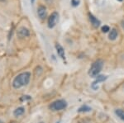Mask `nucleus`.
<instances>
[{"mask_svg": "<svg viewBox=\"0 0 124 123\" xmlns=\"http://www.w3.org/2000/svg\"><path fill=\"white\" fill-rule=\"evenodd\" d=\"M31 79V73L23 72L16 76L13 81V87L14 88H20L29 84Z\"/></svg>", "mask_w": 124, "mask_h": 123, "instance_id": "1", "label": "nucleus"}, {"mask_svg": "<svg viewBox=\"0 0 124 123\" xmlns=\"http://www.w3.org/2000/svg\"><path fill=\"white\" fill-rule=\"evenodd\" d=\"M103 66V61L102 59H97L92 64L90 69L89 70V75L92 78H96L98 74L100 73Z\"/></svg>", "mask_w": 124, "mask_h": 123, "instance_id": "2", "label": "nucleus"}, {"mask_svg": "<svg viewBox=\"0 0 124 123\" xmlns=\"http://www.w3.org/2000/svg\"><path fill=\"white\" fill-rule=\"evenodd\" d=\"M67 107V102H65L63 99H59V100H56L55 102H53L49 106V108L51 109V111H54V112H57V111H61L65 109Z\"/></svg>", "mask_w": 124, "mask_h": 123, "instance_id": "3", "label": "nucleus"}, {"mask_svg": "<svg viewBox=\"0 0 124 123\" xmlns=\"http://www.w3.org/2000/svg\"><path fill=\"white\" fill-rule=\"evenodd\" d=\"M58 19H59V14L56 12H54L51 13V15L48 18V27L49 28H53L56 25Z\"/></svg>", "mask_w": 124, "mask_h": 123, "instance_id": "4", "label": "nucleus"}, {"mask_svg": "<svg viewBox=\"0 0 124 123\" xmlns=\"http://www.w3.org/2000/svg\"><path fill=\"white\" fill-rule=\"evenodd\" d=\"M17 37H19L20 39H23L26 37H28L30 36V31L27 28L24 27H21L17 31Z\"/></svg>", "mask_w": 124, "mask_h": 123, "instance_id": "5", "label": "nucleus"}, {"mask_svg": "<svg viewBox=\"0 0 124 123\" xmlns=\"http://www.w3.org/2000/svg\"><path fill=\"white\" fill-rule=\"evenodd\" d=\"M37 14H38V17L41 19H44L46 17V8L44 6H39V7L37 8Z\"/></svg>", "mask_w": 124, "mask_h": 123, "instance_id": "6", "label": "nucleus"}, {"mask_svg": "<svg viewBox=\"0 0 124 123\" xmlns=\"http://www.w3.org/2000/svg\"><path fill=\"white\" fill-rule=\"evenodd\" d=\"M89 21H90L91 24L93 25L94 27H99V26H100V24H101L100 21H99L98 18H96L93 14L89 13Z\"/></svg>", "mask_w": 124, "mask_h": 123, "instance_id": "7", "label": "nucleus"}, {"mask_svg": "<svg viewBox=\"0 0 124 123\" xmlns=\"http://www.w3.org/2000/svg\"><path fill=\"white\" fill-rule=\"evenodd\" d=\"M55 49H56V51H57V54L61 57V59H65V50H64L63 47L61 46L59 43H56L55 44Z\"/></svg>", "mask_w": 124, "mask_h": 123, "instance_id": "8", "label": "nucleus"}, {"mask_svg": "<svg viewBox=\"0 0 124 123\" xmlns=\"http://www.w3.org/2000/svg\"><path fill=\"white\" fill-rule=\"evenodd\" d=\"M24 112H25V108H23V107H20V108L15 109L14 112H13V115H14V116H16V117H18V116L23 115Z\"/></svg>", "mask_w": 124, "mask_h": 123, "instance_id": "9", "label": "nucleus"}, {"mask_svg": "<svg viewBox=\"0 0 124 123\" xmlns=\"http://www.w3.org/2000/svg\"><path fill=\"white\" fill-rule=\"evenodd\" d=\"M117 37V31L116 29H112L111 31H110L109 35H108V38L111 41H114V40Z\"/></svg>", "mask_w": 124, "mask_h": 123, "instance_id": "10", "label": "nucleus"}, {"mask_svg": "<svg viewBox=\"0 0 124 123\" xmlns=\"http://www.w3.org/2000/svg\"><path fill=\"white\" fill-rule=\"evenodd\" d=\"M107 78H108L107 76H103V75H99V76H98L97 79H96V80L93 83V85H95V84H99V83L103 82V81L106 80Z\"/></svg>", "mask_w": 124, "mask_h": 123, "instance_id": "11", "label": "nucleus"}, {"mask_svg": "<svg viewBox=\"0 0 124 123\" xmlns=\"http://www.w3.org/2000/svg\"><path fill=\"white\" fill-rule=\"evenodd\" d=\"M115 113L120 119H121V120L124 121V110H122V109H117V110L115 111Z\"/></svg>", "mask_w": 124, "mask_h": 123, "instance_id": "12", "label": "nucleus"}, {"mask_svg": "<svg viewBox=\"0 0 124 123\" xmlns=\"http://www.w3.org/2000/svg\"><path fill=\"white\" fill-rule=\"evenodd\" d=\"M92 110L91 108H89V106H87V105H85V106H82L81 108H79V110H78V112H90Z\"/></svg>", "mask_w": 124, "mask_h": 123, "instance_id": "13", "label": "nucleus"}, {"mask_svg": "<svg viewBox=\"0 0 124 123\" xmlns=\"http://www.w3.org/2000/svg\"><path fill=\"white\" fill-rule=\"evenodd\" d=\"M108 31H110V27H108V26H103L102 27V31L103 32H104V33H106V32H108Z\"/></svg>", "mask_w": 124, "mask_h": 123, "instance_id": "14", "label": "nucleus"}, {"mask_svg": "<svg viewBox=\"0 0 124 123\" xmlns=\"http://www.w3.org/2000/svg\"><path fill=\"white\" fill-rule=\"evenodd\" d=\"M71 4L74 7H76L79 4V0H71Z\"/></svg>", "mask_w": 124, "mask_h": 123, "instance_id": "15", "label": "nucleus"}, {"mask_svg": "<svg viewBox=\"0 0 124 123\" xmlns=\"http://www.w3.org/2000/svg\"><path fill=\"white\" fill-rule=\"evenodd\" d=\"M35 1H36V0H31V4H33V3H35Z\"/></svg>", "mask_w": 124, "mask_h": 123, "instance_id": "16", "label": "nucleus"}, {"mask_svg": "<svg viewBox=\"0 0 124 123\" xmlns=\"http://www.w3.org/2000/svg\"><path fill=\"white\" fill-rule=\"evenodd\" d=\"M0 123H3V122H2V121L0 120Z\"/></svg>", "mask_w": 124, "mask_h": 123, "instance_id": "17", "label": "nucleus"}, {"mask_svg": "<svg viewBox=\"0 0 124 123\" xmlns=\"http://www.w3.org/2000/svg\"><path fill=\"white\" fill-rule=\"evenodd\" d=\"M117 1H119V2H122V1H123V0H117Z\"/></svg>", "mask_w": 124, "mask_h": 123, "instance_id": "18", "label": "nucleus"}, {"mask_svg": "<svg viewBox=\"0 0 124 123\" xmlns=\"http://www.w3.org/2000/svg\"><path fill=\"white\" fill-rule=\"evenodd\" d=\"M39 123H43V122H39Z\"/></svg>", "mask_w": 124, "mask_h": 123, "instance_id": "19", "label": "nucleus"}, {"mask_svg": "<svg viewBox=\"0 0 124 123\" xmlns=\"http://www.w3.org/2000/svg\"><path fill=\"white\" fill-rule=\"evenodd\" d=\"M56 123H60V122H56Z\"/></svg>", "mask_w": 124, "mask_h": 123, "instance_id": "20", "label": "nucleus"}]
</instances>
